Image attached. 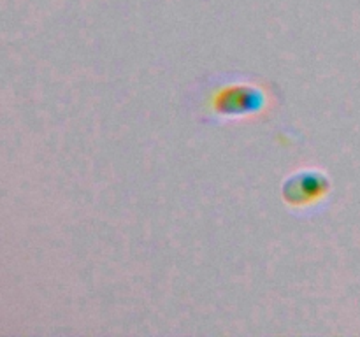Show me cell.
I'll return each instance as SVG.
<instances>
[{
  "mask_svg": "<svg viewBox=\"0 0 360 337\" xmlns=\"http://www.w3.org/2000/svg\"><path fill=\"white\" fill-rule=\"evenodd\" d=\"M210 105L214 114L225 118H241L262 111L266 107V93L255 84H225L211 95Z\"/></svg>",
  "mask_w": 360,
  "mask_h": 337,
  "instance_id": "6da1fadb",
  "label": "cell"
},
{
  "mask_svg": "<svg viewBox=\"0 0 360 337\" xmlns=\"http://www.w3.org/2000/svg\"><path fill=\"white\" fill-rule=\"evenodd\" d=\"M330 179L315 168H302L285 179L281 186L283 200L292 207H309L329 193Z\"/></svg>",
  "mask_w": 360,
  "mask_h": 337,
  "instance_id": "7a4b0ae2",
  "label": "cell"
}]
</instances>
